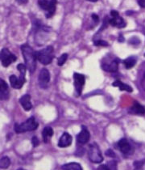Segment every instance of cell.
Here are the masks:
<instances>
[{"mask_svg": "<svg viewBox=\"0 0 145 170\" xmlns=\"http://www.w3.org/2000/svg\"><path fill=\"white\" fill-rule=\"evenodd\" d=\"M20 49L23 54L27 68L30 71V73H33L36 70V66L37 58L36 56V52H34V50L32 49L31 46L27 44L21 46Z\"/></svg>", "mask_w": 145, "mask_h": 170, "instance_id": "obj_1", "label": "cell"}, {"mask_svg": "<svg viewBox=\"0 0 145 170\" xmlns=\"http://www.w3.org/2000/svg\"><path fill=\"white\" fill-rule=\"evenodd\" d=\"M53 48L52 46H48L45 49L36 52L37 60L44 65H48L53 59Z\"/></svg>", "mask_w": 145, "mask_h": 170, "instance_id": "obj_2", "label": "cell"}, {"mask_svg": "<svg viewBox=\"0 0 145 170\" xmlns=\"http://www.w3.org/2000/svg\"><path fill=\"white\" fill-rule=\"evenodd\" d=\"M38 127V123L36 121V119L33 117L28 118V120H26L24 122L21 123V124H16L15 125L14 129L15 131L20 134V133H23L26 131H31L34 130Z\"/></svg>", "mask_w": 145, "mask_h": 170, "instance_id": "obj_3", "label": "cell"}, {"mask_svg": "<svg viewBox=\"0 0 145 170\" xmlns=\"http://www.w3.org/2000/svg\"><path fill=\"white\" fill-rule=\"evenodd\" d=\"M88 156L90 160L95 164H99L103 160L102 152L96 144H92L89 146Z\"/></svg>", "mask_w": 145, "mask_h": 170, "instance_id": "obj_4", "label": "cell"}, {"mask_svg": "<svg viewBox=\"0 0 145 170\" xmlns=\"http://www.w3.org/2000/svg\"><path fill=\"white\" fill-rule=\"evenodd\" d=\"M16 61V57L9 51L7 49H3L1 51V62L3 66H8L13 62Z\"/></svg>", "mask_w": 145, "mask_h": 170, "instance_id": "obj_5", "label": "cell"}, {"mask_svg": "<svg viewBox=\"0 0 145 170\" xmlns=\"http://www.w3.org/2000/svg\"><path fill=\"white\" fill-rule=\"evenodd\" d=\"M74 86L76 88V91L78 93V95H81L82 91V88L85 83V76L82 74H78V73H74Z\"/></svg>", "mask_w": 145, "mask_h": 170, "instance_id": "obj_6", "label": "cell"}, {"mask_svg": "<svg viewBox=\"0 0 145 170\" xmlns=\"http://www.w3.org/2000/svg\"><path fill=\"white\" fill-rule=\"evenodd\" d=\"M38 80H39V84L41 88H47L49 80H50V73L48 71V70L44 68L40 71Z\"/></svg>", "mask_w": 145, "mask_h": 170, "instance_id": "obj_7", "label": "cell"}, {"mask_svg": "<svg viewBox=\"0 0 145 170\" xmlns=\"http://www.w3.org/2000/svg\"><path fill=\"white\" fill-rule=\"evenodd\" d=\"M73 141L72 136L67 132H65L63 134L61 137L60 138V140L58 142V147H67L70 146Z\"/></svg>", "mask_w": 145, "mask_h": 170, "instance_id": "obj_8", "label": "cell"}, {"mask_svg": "<svg viewBox=\"0 0 145 170\" xmlns=\"http://www.w3.org/2000/svg\"><path fill=\"white\" fill-rule=\"evenodd\" d=\"M90 132L88 131V130L85 127H82V130H81V132L77 136V143H79L80 144H86L90 140Z\"/></svg>", "mask_w": 145, "mask_h": 170, "instance_id": "obj_9", "label": "cell"}, {"mask_svg": "<svg viewBox=\"0 0 145 170\" xmlns=\"http://www.w3.org/2000/svg\"><path fill=\"white\" fill-rule=\"evenodd\" d=\"M118 147L119 148V150L124 154H128L130 153L131 149V144L128 143V141L126 138H122L120 139L119 143H118Z\"/></svg>", "mask_w": 145, "mask_h": 170, "instance_id": "obj_10", "label": "cell"}, {"mask_svg": "<svg viewBox=\"0 0 145 170\" xmlns=\"http://www.w3.org/2000/svg\"><path fill=\"white\" fill-rule=\"evenodd\" d=\"M20 103L26 111H29L31 109V107H32V105L31 103V96L28 94L23 95L20 99Z\"/></svg>", "mask_w": 145, "mask_h": 170, "instance_id": "obj_11", "label": "cell"}, {"mask_svg": "<svg viewBox=\"0 0 145 170\" xmlns=\"http://www.w3.org/2000/svg\"><path fill=\"white\" fill-rule=\"evenodd\" d=\"M0 93L1 100H7L9 97L8 85L3 79L0 80Z\"/></svg>", "mask_w": 145, "mask_h": 170, "instance_id": "obj_12", "label": "cell"}, {"mask_svg": "<svg viewBox=\"0 0 145 170\" xmlns=\"http://www.w3.org/2000/svg\"><path fill=\"white\" fill-rule=\"evenodd\" d=\"M10 83L12 85V88H16V89H20L23 87V84L25 83L21 79H18L15 75H11L10 76Z\"/></svg>", "mask_w": 145, "mask_h": 170, "instance_id": "obj_13", "label": "cell"}, {"mask_svg": "<svg viewBox=\"0 0 145 170\" xmlns=\"http://www.w3.org/2000/svg\"><path fill=\"white\" fill-rule=\"evenodd\" d=\"M109 24H111L112 26L118 27V28H123V27L126 26V24L123 19L119 17V16L115 18H111V20H109Z\"/></svg>", "mask_w": 145, "mask_h": 170, "instance_id": "obj_14", "label": "cell"}, {"mask_svg": "<svg viewBox=\"0 0 145 170\" xmlns=\"http://www.w3.org/2000/svg\"><path fill=\"white\" fill-rule=\"evenodd\" d=\"M131 112L135 114H139V115H144L145 114V108L138 102H135L133 106L131 108Z\"/></svg>", "mask_w": 145, "mask_h": 170, "instance_id": "obj_15", "label": "cell"}, {"mask_svg": "<svg viewBox=\"0 0 145 170\" xmlns=\"http://www.w3.org/2000/svg\"><path fill=\"white\" fill-rule=\"evenodd\" d=\"M118 66H119V62L118 60H114L111 62L110 64H105L103 65V68L106 71L109 72H115L118 70Z\"/></svg>", "mask_w": 145, "mask_h": 170, "instance_id": "obj_16", "label": "cell"}, {"mask_svg": "<svg viewBox=\"0 0 145 170\" xmlns=\"http://www.w3.org/2000/svg\"><path fill=\"white\" fill-rule=\"evenodd\" d=\"M112 85L114 87H118L121 91H126V92H131L133 91V90H132V88H131V86H129V85L126 84H123V83H122V82L119 80H116L115 82H114Z\"/></svg>", "mask_w": 145, "mask_h": 170, "instance_id": "obj_17", "label": "cell"}, {"mask_svg": "<svg viewBox=\"0 0 145 170\" xmlns=\"http://www.w3.org/2000/svg\"><path fill=\"white\" fill-rule=\"evenodd\" d=\"M62 169L64 170H83L81 164L76 162H71V163L64 164Z\"/></svg>", "mask_w": 145, "mask_h": 170, "instance_id": "obj_18", "label": "cell"}, {"mask_svg": "<svg viewBox=\"0 0 145 170\" xmlns=\"http://www.w3.org/2000/svg\"><path fill=\"white\" fill-rule=\"evenodd\" d=\"M42 135H43V138H44V143H47L48 140V138H51L52 136L53 135V130L52 129L51 127H45V128L43 130Z\"/></svg>", "mask_w": 145, "mask_h": 170, "instance_id": "obj_19", "label": "cell"}, {"mask_svg": "<svg viewBox=\"0 0 145 170\" xmlns=\"http://www.w3.org/2000/svg\"><path fill=\"white\" fill-rule=\"evenodd\" d=\"M56 4H57V0H50V6L48 10V14H46L47 17H51L54 14L56 11Z\"/></svg>", "mask_w": 145, "mask_h": 170, "instance_id": "obj_20", "label": "cell"}, {"mask_svg": "<svg viewBox=\"0 0 145 170\" xmlns=\"http://www.w3.org/2000/svg\"><path fill=\"white\" fill-rule=\"evenodd\" d=\"M136 58H128L127 59L124 60L123 63H124V66L127 69H131L135 65H136Z\"/></svg>", "mask_w": 145, "mask_h": 170, "instance_id": "obj_21", "label": "cell"}, {"mask_svg": "<svg viewBox=\"0 0 145 170\" xmlns=\"http://www.w3.org/2000/svg\"><path fill=\"white\" fill-rule=\"evenodd\" d=\"M17 69L19 70V71L20 73V79H21L22 80L25 82V74L26 71H27V66L26 65H23V64H19L17 66Z\"/></svg>", "mask_w": 145, "mask_h": 170, "instance_id": "obj_22", "label": "cell"}, {"mask_svg": "<svg viewBox=\"0 0 145 170\" xmlns=\"http://www.w3.org/2000/svg\"><path fill=\"white\" fill-rule=\"evenodd\" d=\"M10 164H11V160L7 156H4L1 159V160H0V168L1 169H6L10 166Z\"/></svg>", "mask_w": 145, "mask_h": 170, "instance_id": "obj_23", "label": "cell"}, {"mask_svg": "<svg viewBox=\"0 0 145 170\" xmlns=\"http://www.w3.org/2000/svg\"><path fill=\"white\" fill-rule=\"evenodd\" d=\"M38 3L42 9L48 11L50 6V0H38Z\"/></svg>", "mask_w": 145, "mask_h": 170, "instance_id": "obj_24", "label": "cell"}, {"mask_svg": "<svg viewBox=\"0 0 145 170\" xmlns=\"http://www.w3.org/2000/svg\"><path fill=\"white\" fill-rule=\"evenodd\" d=\"M67 58H68V54H63L60 58H58V62H57L58 66H63L64 63L66 62V60H67Z\"/></svg>", "mask_w": 145, "mask_h": 170, "instance_id": "obj_25", "label": "cell"}, {"mask_svg": "<svg viewBox=\"0 0 145 170\" xmlns=\"http://www.w3.org/2000/svg\"><path fill=\"white\" fill-rule=\"evenodd\" d=\"M107 166L109 167L110 170H117V163L114 160H111V161L108 162Z\"/></svg>", "mask_w": 145, "mask_h": 170, "instance_id": "obj_26", "label": "cell"}, {"mask_svg": "<svg viewBox=\"0 0 145 170\" xmlns=\"http://www.w3.org/2000/svg\"><path fill=\"white\" fill-rule=\"evenodd\" d=\"M94 45L95 46H108V43L105 41V40H97L94 42Z\"/></svg>", "mask_w": 145, "mask_h": 170, "instance_id": "obj_27", "label": "cell"}, {"mask_svg": "<svg viewBox=\"0 0 145 170\" xmlns=\"http://www.w3.org/2000/svg\"><path fill=\"white\" fill-rule=\"evenodd\" d=\"M31 143H32V145H33V147H37L39 144H40V141H39V139L37 137L34 136L32 139H31Z\"/></svg>", "mask_w": 145, "mask_h": 170, "instance_id": "obj_28", "label": "cell"}, {"mask_svg": "<svg viewBox=\"0 0 145 170\" xmlns=\"http://www.w3.org/2000/svg\"><path fill=\"white\" fill-rule=\"evenodd\" d=\"M144 165V162L143 161H135L134 162V166L136 169H141Z\"/></svg>", "mask_w": 145, "mask_h": 170, "instance_id": "obj_29", "label": "cell"}, {"mask_svg": "<svg viewBox=\"0 0 145 170\" xmlns=\"http://www.w3.org/2000/svg\"><path fill=\"white\" fill-rule=\"evenodd\" d=\"M106 156H110V157H114V156H115L114 152L112 150H111V149H109V150H107L106 152Z\"/></svg>", "mask_w": 145, "mask_h": 170, "instance_id": "obj_30", "label": "cell"}, {"mask_svg": "<svg viewBox=\"0 0 145 170\" xmlns=\"http://www.w3.org/2000/svg\"><path fill=\"white\" fill-rule=\"evenodd\" d=\"M98 170H110V169H109V167L107 165L102 164V165H100L99 167H98Z\"/></svg>", "mask_w": 145, "mask_h": 170, "instance_id": "obj_31", "label": "cell"}, {"mask_svg": "<svg viewBox=\"0 0 145 170\" xmlns=\"http://www.w3.org/2000/svg\"><path fill=\"white\" fill-rule=\"evenodd\" d=\"M111 15L113 18H115V17H118V16H119V12H116V11H111Z\"/></svg>", "mask_w": 145, "mask_h": 170, "instance_id": "obj_32", "label": "cell"}, {"mask_svg": "<svg viewBox=\"0 0 145 170\" xmlns=\"http://www.w3.org/2000/svg\"><path fill=\"white\" fill-rule=\"evenodd\" d=\"M91 17H92V19L94 20V21L95 22V23L98 22V20H99V17H98V15H97L96 14H93Z\"/></svg>", "mask_w": 145, "mask_h": 170, "instance_id": "obj_33", "label": "cell"}, {"mask_svg": "<svg viewBox=\"0 0 145 170\" xmlns=\"http://www.w3.org/2000/svg\"><path fill=\"white\" fill-rule=\"evenodd\" d=\"M138 3H139V5L141 7L144 8L145 7V0H139V1H138Z\"/></svg>", "mask_w": 145, "mask_h": 170, "instance_id": "obj_34", "label": "cell"}, {"mask_svg": "<svg viewBox=\"0 0 145 170\" xmlns=\"http://www.w3.org/2000/svg\"><path fill=\"white\" fill-rule=\"evenodd\" d=\"M142 87L145 90V75L144 76V78H143V80H142Z\"/></svg>", "mask_w": 145, "mask_h": 170, "instance_id": "obj_35", "label": "cell"}, {"mask_svg": "<svg viewBox=\"0 0 145 170\" xmlns=\"http://www.w3.org/2000/svg\"><path fill=\"white\" fill-rule=\"evenodd\" d=\"M17 1L20 3H22V4H24V3H26L28 2V0H17Z\"/></svg>", "mask_w": 145, "mask_h": 170, "instance_id": "obj_36", "label": "cell"}, {"mask_svg": "<svg viewBox=\"0 0 145 170\" xmlns=\"http://www.w3.org/2000/svg\"><path fill=\"white\" fill-rule=\"evenodd\" d=\"M88 1H90V2H97L98 0H88Z\"/></svg>", "mask_w": 145, "mask_h": 170, "instance_id": "obj_37", "label": "cell"}, {"mask_svg": "<svg viewBox=\"0 0 145 170\" xmlns=\"http://www.w3.org/2000/svg\"><path fill=\"white\" fill-rule=\"evenodd\" d=\"M135 170H141V169H136Z\"/></svg>", "mask_w": 145, "mask_h": 170, "instance_id": "obj_38", "label": "cell"}, {"mask_svg": "<svg viewBox=\"0 0 145 170\" xmlns=\"http://www.w3.org/2000/svg\"><path fill=\"white\" fill-rule=\"evenodd\" d=\"M17 170H24V169H17Z\"/></svg>", "mask_w": 145, "mask_h": 170, "instance_id": "obj_39", "label": "cell"}, {"mask_svg": "<svg viewBox=\"0 0 145 170\" xmlns=\"http://www.w3.org/2000/svg\"><path fill=\"white\" fill-rule=\"evenodd\" d=\"M144 55H145V54H144Z\"/></svg>", "mask_w": 145, "mask_h": 170, "instance_id": "obj_40", "label": "cell"}]
</instances>
